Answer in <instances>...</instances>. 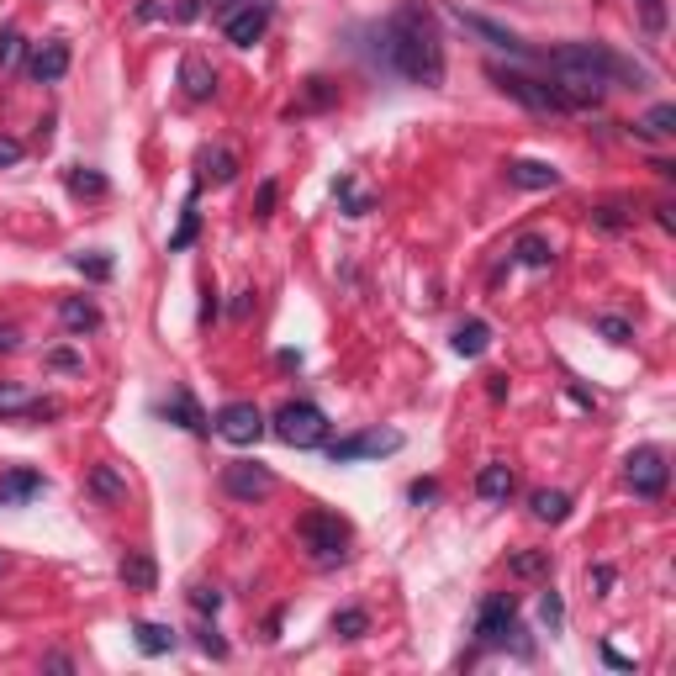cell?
<instances>
[{
  "mask_svg": "<svg viewBox=\"0 0 676 676\" xmlns=\"http://www.w3.org/2000/svg\"><path fill=\"white\" fill-rule=\"evenodd\" d=\"M381 59L391 74L423 85V90H439L444 85V43H439V27L423 6H407L397 11L391 22L381 27Z\"/></svg>",
  "mask_w": 676,
  "mask_h": 676,
  "instance_id": "1",
  "label": "cell"
},
{
  "mask_svg": "<svg viewBox=\"0 0 676 676\" xmlns=\"http://www.w3.org/2000/svg\"><path fill=\"white\" fill-rule=\"evenodd\" d=\"M544 69H550L555 80H581V85H597V90H608V85H640L645 80L640 64L618 59V53L603 48V43H566V48H555L550 59H544Z\"/></svg>",
  "mask_w": 676,
  "mask_h": 676,
  "instance_id": "2",
  "label": "cell"
},
{
  "mask_svg": "<svg viewBox=\"0 0 676 676\" xmlns=\"http://www.w3.org/2000/svg\"><path fill=\"white\" fill-rule=\"evenodd\" d=\"M492 80L502 96H513L518 106H529V111H550V117H571V101L560 96V85L555 80H534V74H518V69H492Z\"/></svg>",
  "mask_w": 676,
  "mask_h": 676,
  "instance_id": "3",
  "label": "cell"
},
{
  "mask_svg": "<svg viewBox=\"0 0 676 676\" xmlns=\"http://www.w3.org/2000/svg\"><path fill=\"white\" fill-rule=\"evenodd\" d=\"M296 534H302V544H307V555L317 560V566H333V560H344L349 555V539H354V529L338 513H307L302 523H296Z\"/></svg>",
  "mask_w": 676,
  "mask_h": 676,
  "instance_id": "4",
  "label": "cell"
},
{
  "mask_svg": "<svg viewBox=\"0 0 676 676\" xmlns=\"http://www.w3.org/2000/svg\"><path fill=\"white\" fill-rule=\"evenodd\" d=\"M270 428H275V439L291 444V449H317L328 439V418H323V407H317V402H286L270 418Z\"/></svg>",
  "mask_w": 676,
  "mask_h": 676,
  "instance_id": "5",
  "label": "cell"
},
{
  "mask_svg": "<svg viewBox=\"0 0 676 676\" xmlns=\"http://www.w3.org/2000/svg\"><path fill=\"white\" fill-rule=\"evenodd\" d=\"M265 428L270 423H265V412H259L254 402H228V407H217V418H212V434L238 444V449L259 444V439H265Z\"/></svg>",
  "mask_w": 676,
  "mask_h": 676,
  "instance_id": "6",
  "label": "cell"
},
{
  "mask_svg": "<svg viewBox=\"0 0 676 676\" xmlns=\"http://www.w3.org/2000/svg\"><path fill=\"white\" fill-rule=\"evenodd\" d=\"M397 449H402V434H397V428H365V434H354V439L328 444V460H333V465H349V460H381V455H397Z\"/></svg>",
  "mask_w": 676,
  "mask_h": 676,
  "instance_id": "7",
  "label": "cell"
},
{
  "mask_svg": "<svg viewBox=\"0 0 676 676\" xmlns=\"http://www.w3.org/2000/svg\"><path fill=\"white\" fill-rule=\"evenodd\" d=\"M518 629V603H513V592H492V597H481V608H476V640L481 645H507V634Z\"/></svg>",
  "mask_w": 676,
  "mask_h": 676,
  "instance_id": "8",
  "label": "cell"
},
{
  "mask_svg": "<svg viewBox=\"0 0 676 676\" xmlns=\"http://www.w3.org/2000/svg\"><path fill=\"white\" fill-rule=\"evenodd\" d=\"M666 455L661 449H634V455L624 460V481H629V492L634 497H645V502H655L666 492Z\"/></svg>",
  "mask_w": 676,
  "mask_h": 676,
  "instance_id": "9",
  "label": "cell"
},
{
  "mask_svg": "<svg viewBox=\"0 0 676 676\" xmlns=\"http://www.w3.org/2000/svg\"><path fill=\"white\" fill-rule=\"evenodd\" d=\"M222 492L238 502H259L275 492V471L259 460H233V465H222Z\"/></svg>",
  "mask_w": 676,
  "mask_h": 676,
  "instance_id": "10",
  "label": "cell"
},
{
  "mask_svg": "<svg viewBox=\"0 0 676 676\" xmlns=\"http://www.w3.org/2000/svg\"><path fill=\"white\" fill-rule=\"evenodd\" d=\"M265 27H270V6H265V0H243L228 22H222L228 43H238V48H254L259 37H265Z\"/></svg>",
  "mask_w": 676,
  "mask_h": 676,
  "instance_id": "11",
  "label": "cell"
},
{
  "mask_svg": "<svg viewBox=\"0 0 676 676\" xmlns=\"http://www.w3.org/2000/svg\"><path fill=\"white\" fill-rule=\"evenodd\" d=\"M449 16H455V22L465 27V32H476L481 43H492V48H502V53H518V59H529V48L518 43L513 32L507 27H497V22H486V16H476V11H465V6H449Z\"/></svg>",
  "mask_w": 676,
  "mask_h": 676,
  "instance_id": "12",
  "label": "cell"
},
{
  "mask_svg": "<svg viewBox=\"0 0 676 676\" xmlns=\"http://www.w3.org/2000/svg\"><path fill=\"white\" fill-rule=\"evenodd\" d=\"M507 185H518V191H555L560 169L539 164V159H507Z\"/></svg>",
  "mask_w": 676,
  "mask_h": 676,
  "instance_id": "13",
  "label": "cell"
},
{
  "mask_svg": "<svg viewBox=\"0 0 676 676\" xmlns=\"http://www.w3.org/2000/svg\"><path fill=\"white\" fill-rule=\"evenodd\" d=\"M27 74H32V80H43V85L64 80V74H69V43H43V48H32Z\"/></svg>",
  "mask_w": 676,
  "mask_h": 676,
  "instance_id": "14",
  "label": "cell"
},
{
  "mask_svg": "<svg viewBox=\"0 0 676 676\" xmlns=\"http://www.w3.org/2000/svg\"><path fill=\"white\" fill-rule=\"evenodd\" d=\"M180 90H185L191 101H212V90H217L212 64L196 59V53H185V59H180Z\"/></svg>",
  "mask_w": 676,
  "mask_h": 676,
  "instance_id": "15",
  "label": "cell"
},
{
  "mask_svg": "<svg viewBox=\"0 0 676 676\" xmlns=\"http://www.w3.org/2000/svg\"><path fill=\"white\" fill-rule=\"evenodd\" d=\"M59 323L69 328V333H96L101 328V307L96 302H85V296H64V302H59Z\"/></svg>",
  "mask_w": 676,
  "mask_h": 676,
  "instance_id": "16",
  "label": "cell"
},
{
  "mask_svg": "<svg viewBox=\"0 0 676 676\" xmlns=\"http://www.w3.org/2000/svg\"><path fill=\"white\" fill-rule=\"evenodd\" d=\"M164 418H175L180 428H191V434H206V428H212V418H206V412L196 407L191 391H175V397L164 402Z\"/></svg>",
  "mask_w": 676,
  "mask_h": 676,
  "instance_id": "17",
  "label": "cell"
},
{
  "mask_svg": "<svg viewBox=\"0 0 676 676\" xmlns=\"http://www.w3.org/2000/svg\"><path fill=\"white\" fill-rule=\"evenodd\" d=\"M117 576H122L133 592H154V581H159L154 560H148L143 550H127V555H122V566H117Z\"/></svg>",
  "mask_w": 676,
  "mask_h": 676,
  "instance_id": "18",
  "label": "cell"
},
{
  "mask_svg": "<svg viewBox=\"0 0 676 676\" xmlns=\"http://www.w3.org/2000/svg\"><path fill=\"white\" fill-rule=\"evenodd\" d=\"M37 492H43V476L27 471V465H22V471H6V476H0V502H32Z\"/></svg>",
  "mask_w": 676,
  "mask_h": 676,
  "instance_id": "19",
  "label": "cell"
},
{
  "mask_svg": "<svg viewBox=\"0 0 676 676\" xmlns=\"http://www.w3.org/2000/svg\"><path fill=\"white\" fill-rule=\"evenodd\" d=\"M476 497H486V502H507V497H513V471H507V465H481Z\"/></svg>",
  "mask_w": 676,
  "mask_h": 676,
  "instance_id": "20",
  "label": "cell"
},
{
  "mask_svg": "<svg viewBox=\"0 0 676 676\" xmlns=\"http://www.w3.org/2000/svg\"><path fill=\"white\" fill-rule=\"evenodd\" d=\"M634 133H640V138H671V133H676V106H671V101L650 106L645 117L634 122Z\"/></svg>",
  "mask_w": 676,
  "mask_h": 676,
  "instance_id": "21",
  "label": "cell"
},
{
  "mask_svg": "<svg viewBox=\"0 0 676 676\" xmlns=\"http://www.w3.org/2000/svg\"><path fill=\"white\" fill-rule=\"evenodd\" d=\"M85 492L96 497V502H122V497H127V481L111 471V465H96V471H90V481H85Z\"/></svg>",
  "mask_w": 676,
  "mask_h": 676,
  "instance_id": "22",
  "label": "cell"
},
{
  "mask_svg": "<svg viewBox=\"0 0 676 676\" xmlns=\"http://www.w3.org/2000/svg\"><path fill=\"white\" fill-rule=\"evenodd\" d=\"M486 344H492V328H486L481 317H471V323H460V328H455V354H465V360L486 354Z\"/></svg>",
  "mask_w": 676,
  "mask_h": 676,
  "instance_id": "23",
  "label": "cell"
},
{
  "mask_svg": "<svg viewBox=\"0 0 676 676\" xmlns=\"http://www.w3.org/2000/svg\"><path fill=\"white\" fill-rule=\"evenodd\" d=\"M513 259H518V265H529V270H550V259H555V249H550V243H544V238H518L513 243Z\"/></svg>",
  "mask_w": 676,
  "mask_h": 676,
  "instance_id": "24",
  "label": "cell"
},
{
  "mask_svg": "<svg viewBox=\"0 0 676 676\" xmlns=\"http://www.w3.org/2000/svg\"><path fill=\"white\" fill-rule=\"evenodd\" d=\"M201 169H206V180L228 185V180L238 175V159L228 154V148H206V154H201Z\"/></svg>",
  "mask_w": 676,
  "mask_h": 676,
  "instance_id": "25",
  "label": "cell"
},
{
  "mask_svg": "<svg viewBox=\"0 0 676 676\" xmlns=\"http://www.w3.org/2000/svg\"><path fill=\"white\" fill-rule=\"evenodd\" d=\"M333 634H338V640H365V634H370V613L365 608L333 613Z\"/></svg>",
  "mask_w": 676,
  "mask_h": 676,
  "instance_id": "26",
  "label": "cell"
},
{
  "mask_svg": "<svg viewBox=\"0 0 676 676\" xmlns=\"http://www.w3.org/2000/svg\"><path fill=\"white\" fill-rule=\"evenodd\" d=\"M529 507H534V518L560 523V518L571 513V497H566V492H534V497H529Z\"/></svg>",
  "mask_w": 676,
  "mask_h": 676,
  "instance_id": "27",
  "label": "cell"
},
{
  "mask_svg": "<svg viewBox=\"0 0 676 676\" xmlns=\"http://www.w3.org/2000/svg\"><path fill=\"white\" fill-rule=\"evenodd\" d=\"M32 407H37V397H27L16 381H0V418H22Z\"/></svg>",
  "mask_w": 676,
  "mask_h": 676,
  "instance_id": "28",
  "label": "cell"
},
{
  "mask_svg": "<svg viewBox=\"0 0 676 676\" xmlns=\"http://www.w3.org/2000/svg\"><path fill=\"white\" fill-rule=\"evenodd\" d=\"M138 650L143 655H169L175 650V634H169L164 624H138Z\"/></svg>",
  "mask_w": 676,
  "mask_h": 676,
  "instance_id": "29",
  "label": "cell"
},
{
  "mask_svg": "<svg viewBox=\"0 0 676 676\" xmlns=\"http://www.w3.org/2000/svg\"><path fill=\"white\" fill-rule=\"evenodd\" d=\"M69 191H74V196H106V175H96V169H74V175H69Z\"/></svg>",
  "mask_w": 676,
  "mask_h": 676,
  "instance_id": "30",
  "label": "cell"
},
{
  "mask_svg": "<svg viewBox=\"0 0 676 676\" xmlns=\"http://www.w3.org/2000/svg\"><path fill=\"white\" fill-rule=\"evenodd\" d=\"M550 571V550H523L513 555V576H544Z\"/></svg>",
  "mask_w": 676,
  "mask_h": 676,
  "instance_id": "31",
  "label": "cell"
},
{
  "mask_svg": "<svg viewBox=\"0 0 676 676\" xmlns=\"http://www.w3.org/2000/svg\"><path fill=\"white\" fill-rule=\"evenodd\" d=\"M338 201H344L349 217H365V212H370V196H365L354 180H338Z\"/></svg>",
  "mask_w": 676,
  "mask_h": 676,
  "instance_id": "32",
  "label": "cell"
},
{
  "mask_svg": "<svg viewBox=\"0 0 676 676\" xmlns=\"http://www.w3.org/2000/svg\"><path fill=\"white\" fill-rule=\"evenodd\" d=\"M634 6H640L645 32H650V37H661V32H666V0H634Z\"/></svg>",
  "mask_w": 676,
  "mask_h": 676,
  "instance_id": "33",
  "label": "cell"
},
{
  "mask_svg": "<svg viewBox=\"0 0 676 676\" xmlns=\"http://www.w3.org/2000/svg\"><path fill=\"white\" fill-rule=\"evenodd\" d=\"M191 238H196V201H185V217H180V233L169 238V254L191 249Z\"/></svg>",
  "mask_w": 676,
  "mask_h": 676,
  "instance_id": "34",
  "label": "cell"
},
{
  "mask_svg": "<svg viewBox=\"0 0 676 676\" xmlns=\"http://www.w3.org/2000/svg\"><path fill=\"white\" fill-rule=\"evenodd\" d=\"M592 222H597V228H624V222H629V212H624V201H608V206H597V212H592Z\"/></svg>",
  "mask_w": 676,
  "mask_h": 676,
  "instance_id": "35",
  "label": "cell"
},
{
  "mask_svg": "<svg viewBox=\"0 0 676 676\" xmlns=\"http://www.w3.org/2000/svg\"><path fill=\"white\" fill-rule=\"evenodd\" d=\"M597 333H603L608 344H629V338H634V328L624 323V317H597Z\"/></svg>",
  "mask_w": 676,
  "mask_h": 676,
  "instance_id": "36",
  "label": "cell"
},
{
  "mask_svg": "<svg viewBox=\"0 0 676 676\" xmlns=\"http://www.w3.org/2000/svg\"><path fill=\"white\" fill-rule=\"evenodd\" d=\"M74 270L90 275V280H106L111 275V259H96V254H74Z\"/></svg>",
  "mask_w": 676,
  "mask_h": 676,
  "instance_id": "37",
  "label": "cell"
},
{
  "mask_svg": "<svg viewBox=\"0 0 676 676\" xmlns=\"http://www.w3.org/2000/svg\"><path fill=\"white\" fill-rule=\"evenodd\" d=\"M196 645H201L206 655H217V661L228 655V640H217V629H212V624H201V629H196Z\"/></svg>",
  "mask_w": 676,
  "mask_h": 676,
  "instance_id": "38",
  "label": "cell"
},
{
  "mask_svg": "<svg viewBox=\"0 0 676 676\" xmlns=\"http://www.w3.org/2000/svg\"><path fill=\"white\" fill-rule=\"evenodd\" d=\"M191 608H196V613H217V608H222V592H212V587H191Z\"/></svg>",
  "mask_w": 676,
  "mask_h": 676,
  "instance_id": "39",
  "label": "cell"
},
{
  "mask_svg": "<svg viewBox=\"0 0 676 676\" xmlns=\"http://www.w3.org/2000/svg\"><path fill=\"white\" fill-rule=\"evenodd\" d=\"M539 618H544L550 629H560V618H566V608H560V597H555V592H544V597H539Z\"/></svg>",
  "mask_w": 676,
  "mask_h": 676,
  "instance_id": "40",
  "label": "cell"
},
{
  "mask_svg": "<svg viewBox=\"0 0 676 676\" xmlns=\"http://www.w3.org/2000/svg\"><path fill=\"white\" fill-rule=\"evenodd\" d=\"M16 59H22V37H16V32H0V69H11Z\"/></svg>",
  "mask_w": 676,
  "mask_h": 676,
  "instance_id": "41",
  "label": "cell"
},
{
  "mask_svg": "<svg viewBox=\"0 0 676 676\" xmlns=\"http://www.w3.org/2000/svg\"><path fill=\"white\" fill-rule=\"evenodd\" d=\"M407 497H412V502H434V497H439V481H412Z\"/></svg>",
  "mask_w": 676,
  "mask_h": 676,
  "instance_id": "42",
  "label": "cell"
},
{
  "mask_svg": "<svg viewBox=\"0 0 676 676\" xmlns=\"http://www.w3.org/2000/svg\"><path fill=\"white\" fill-rule=\"evenodd\" d=\"M11 164H22V143H16V138H0V169H11Z\"/></svg>",
  "mask_w": 676,
  "mask_h": 676,
  "instance_id": "43",
  "label": "cell"
},
{
  "mask_svg": "<svg viewBox=\"0 0 676 676\" xmlns=\"http://www.w3.org/2000/svg\"><path fill=\"white\" fill-rule=\"evenodd\" d=\"M48 365H53V370H80V354H74V349H53Z\"/></svg>",
  "mask_w": 676,
  "mask_h": 676,
  "instance_id": "44",
  "label": "cell"
},
{
  "mask_svg": "<svg viewBox=\"0 0 676 676\" xmlns=\"http://www.w3.org/2000/svg\"><path fill=\"white\" fill-rule=\"evenodd\" d=\"M238 6H243V0H206V6H201V11H212V16H217V22H228V16H233Z\"/></svg>",
  "mask_w": 676,
  "mask_h": 676,
  "instance_id": "45",
  "label": "cell"
},
{
  "mask_svg": "<svg viewBox=\"0 0 676 676\" xmlns=\"http://www.w3.org/2000/svg\"><path fill=\"white\" fill-rule=\"evenodd\" d=\"M270 206H275V185L265 180L259 185V201H254V217H270Z\"/></svg>",
  "mask_w": 676,
  "mask_h": 676,
  "instance_id": "46",
  "label": "cell"
},
{
  "mask_svg": "<svg viewBox=\"0 0 676 676\" xmlns=\"http://www.w3.org/2000/svg\"><path fill=\"white\" fill-rule=\"evenodd\" d=\"M16 344H22V338H16V328H0V354H11Z\"/></svg>",
  "mask_w": 676,
  "mask_h": 676,
  "instance_id": "47",
  "label": "cell"
},
{
  "mask_svg": "<svg viewBox=\"0 0 676 676\" xmlns=\"http://www.w3.org/2000/svg\"><path fill=\"white\" fill-rule=\"evenodd\" d=\"M486 391H492V402H502L507 397V375H492V386H486Z\"/></svg>",
  "mask_w": 676,
  "mask_h": 676,
  "instance_id": "48",
  "label": "cell"
}]
</instances>
